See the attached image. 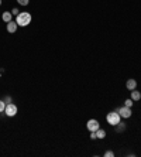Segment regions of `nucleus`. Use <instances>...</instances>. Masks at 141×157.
Instances as JSON below:
<instances>
[{"instance_id": "obj_6", "label": "nucleus", "mask_w": 141, "mask_h": 157, "mask_svg": "<svg viewBox=\"0 0 141 157\" xmlns=\"http://www.w3.org/2000/svg\"><path fill=\"white\" fill-rule=\"evenodd\" d=\"M17 27H18V24H17V23H14L13 20L7 23V31L10 34H14L16 31H17Z\"/></svg>"}, {"instance_id": "obj_1", "label": "nucleus", "mask_w": 141, "mask_h": 157, "mask_svg": "<svg viewBox=\"0 0 141 157\" xmlns=\"http://www.w3.org/2000/svg\"><path fill=\"white\" fill-rule=\"evenodd\" d=\"M16 23H17L20 27L28 26L30 23H31V14H30V13H25V11H23V13H20V14L16 17Z\"/></svg>"}, {"instance_id": "obj_12", "label": "nucleus", "mask_w": 141, "mask_h": 157, "mask_svg": "<svg viewBox=\"0 0 141 157\" xmlns=\"http://www.w3.org/2000/svg\"><path fill=\"white\" fill-rule=\"evenodd\" d=\"M6 105H7V103L4 102V101H0V113H3V112H4V109H6Z\"/></svg>"}, {"instance_id": "obj_14", "label": "nucleus", "mask_w": 141, "mask_h": 157, "mask_svg": "<svg viewBox=\"0 0 141 157\" xmlns=\"http://www.w3.org/2000/svg\"><path fill=\"white\" fill-rule=\"evenodd\" d=\"M18 4H21V6H27L30 3V0H17Z\"/></svg>"}, {"instance_id": "obj_15", "label": "nucleus", "mask_w": 141, "mask_h": 157, "mask_svg": "<svg viewBox=\"0 0 141 157\" xmlns=\"http://www.w3.org/2000/svg\"><path fill=\"white\" fill-rule=\"evenodd\" d=\"M91 139H92V140H96V139H98V136H96V132H91Z\"/></svg>"}, {"instance_id": "obj_18", "label": "nucleus", "mask_w": 141, "mask_h": 157, "mask_svg": "<svg viewBox=\"0 0 141 157\" xmlns=\"http://www.w3.org/2000/svg\"><path fill=\"white\" fill-rule=\"evenodd\" d=\"M4 102H11V98H10V96H6V99H4Z\"/></svg>"}, {"instance_id": "obj_4", "label": "nucleus", "mask_w": 141, "mask_h": 157, "mask_svg": "<svg viewBox=\"0 0 141 157\" xmlns=\"http://www.w3.org/2000/svg\"><path fill=\"white\" fill-rule=\"evenodd\" d=\"M117 112H119V115L121 117H124V119L131 117V115H133V112H131V109L128 108V106H121V108H119V109H117Z\"/></svg>"}, {"instance_id": "obj_13", "label": "nucleus", "mask_w": 141, "mask_h": 157, "mask_svg": "<svg viewBox=\"0 0 141 157\" xmlns=\"http://www.w3.org/2000/svg\"><path fill=\"white\" fill-rule=\"evenodd\" d=\"M133 99H126V102H124V106H128V108H131L133 106Z\"/></svg>"}, {"instance_id": "obj_17", "label": "nucleus", "mask_w": 141, "mask_h": 157, "mask_svg": "<svg viewBox=\"0 0 141 157\" xmlns=\"http://www.w3.org/2000/svg\"><path fill=\"white\" fill-rule=\"evenodd\" d=\"M105 156L106 157H113V156H114V153H113V151H106Z\"/></svg>"}, {"instance_id": "obj_5", "label": "nucleus", "mask_w": 141, "mask_h": 157, "mask_svg": "<svg viewBox=\"0 0 141 157\" xmlns=\"http://www.w3.org/2000/svg\"><path fill=\"white\" fill-rule=\"evenodd\" d=\"M86 126H87V129H89L91 132H96L99 128H100V124H99V122L96 121V119H91V121H87Z\"/></svg>"}, {"instance_id": "obj_16", "label": "nucleus", "mask_w": 141, "mask_h": 157, "mask_svg": "<svg viewBox=\"0 0 141 157\" xmlns=\"http://www.w3.org/2000/svg\"><path fill=\"white\" fill-rule=\"evenodd\" d=\"M11 14H14V16H18V14H20L18 9H13V10H11Z\"/></svg>"}, {"instance_id": "obj_3", "label": "nucleus", "mask_w": 141, "mask_h": 157, "mask_svg": "<svg viewBox=\"0 0 141 157\" xmlns=\"http://www.w3.org/2000/svg\"><path fill=\"white\" fill-rule=\"evenodd\" d=\"M4 113L7 115L9 117H13L17 115V106L14 103H7L6 105V109H4Z\"/></svg>"}, {"instance_id": "obj_7", "label": "nucleus", "mask_w": 141, "mask_h": 157, "mask_svg": "<svg viewBox=\"0 0 141 157\" xmlns=\"http://www.w3.org/2000/svg\"><path fill=\"white\" fill-rule=\"evenodd\" d=\"M126 86H127V89L133 91V89H135V88H137V81H135V79H128L126 82Z\"/></svg>"}, {"instance_id": "obj_9", "label": "nucleus", "mask_w": 141, "mask_h": 157, "mask_svg": "<svg viewBox=\"0 0 141 157\" xmlns=\"http://www.w3.org/2000/svg\"><path fill=\"white\" fill-rule=\"evenodd\" d=\"M131 99H133V101H140L141 94L138 91H135V89H133V91H131Z\"/></svg>"}, {"instance_id": "obj_19", "label": "nucleus", "mask_w": 141, "mask_h": 157, "mask_svg": "<svg viewBox=\"0 0 141 157\" xmlns=\"http://www.w3.org/2000/svg\"><path fill=\"white\" fill-rule=\"evenodd\" d=\"M0 6H2V0H0Z\"/></svg>"}, {"instance_id": "obj_10", "label": "nucleus", "mask_w": 141, "mask_h": 157, "mask_svg": "<svg viewBox=\"0 0 141 157\" xmlns=\"http://www.w3.org/2000/svg\"><path fill=\"white\" fill-rule=\"evenodd\" d=\"M96 136H98V139H105V137H106V132L103 130V129L99 128L98 130H96Z\"/></svg>"}, {"instance_id": "obj_2", "label": "nucleus", "mask_w": 141, "mask_h": 157, "mask_svg": "<svg viewBox=\"0 0 141 157\" xmlns=\"http://www.w3.org/2000/svg\"><path fill=\"white\" fill-rule=\"evenodd\" d=\"M106 121H107L109 124H112V126H116L117 123H120V121H121V116L119 115V112H110V113H107V116H106Z\"/></svg>"}, {"instance_id": "obj_11", "label": "nucleus", "mask_w": 141, "mask_h": 157, "mask_svg": "<svg viewBox=\"0 0 141 157\" xmlns=\"http://www.w3.org/2000/svg\"><path fill=\"white\" fill-rule=\"evenodd\" d=\"M124 129H126V124H124V123H121V122L116 124V130H117V132H123Z\"/></svg>"}, {"instance_id": "obj_8", "label": "nucleus", "mask_w": 141, "mask_h": 157, "mask_svg": "<svg viewBox=\"0 0 141 157\" xmlns=\"http://www.w3.org/2000/svg\"><path fill=\"white\" fill-rule=\"evenodd\" d=\"M2 18H3V21L9 23L13 20V14H11V11H4L3 14H2Z\"/></svg>"}]
</instances>
